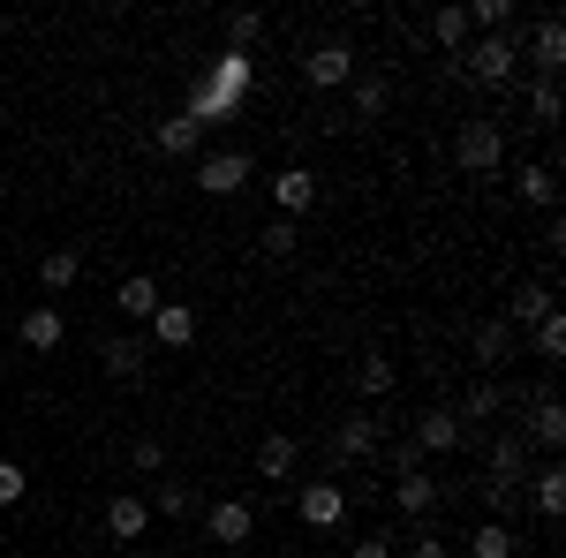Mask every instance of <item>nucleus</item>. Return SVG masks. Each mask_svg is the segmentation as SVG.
<instances>
[{
  "label": "nucleus",
  "mask_w": 566,
  "mask_h": 558,
  "mask_svg": "<svg viewBox=\"0 0 566 558\" xmlns=\"http://www.w3.org/2000/svg\"><path fill=\"white\" fill-rule=\"evenodd\" d=\"M355 558H392V536H363V544H355Z\"/></svg>",
  "instance_id": "a19ab883"
},
{
  "label": "nucleus",
  "mask_w": 566,
  "mask_h": 558,
  "mask_svg": "<svg viewBox=\"0 0 566 558\" xmlns=\"http://www.w3.org/2000/svg\"><path fill=\"white\" fill-rule=\"evenodd\" d=\"M370 453H386V423L370 408H348L333 423V461H370Z\"/></svg>",
  "instance_id": "20e7f679"
},
{
  "label": "nucleus",
  "mask_w": 566,
  "mask_h": 558,
  "mask_svg": "<svg viewBox=\"0 0 566 558\" xmlns=\"http://www.w3.org/2000/svg\"><path fill=\"white\" fill-rule=\"evenodd\" d=\"M528 122H536V129H552V122H559V84H544V76L528 84Z\"/></svg>",
  "instance_id": "f704fd0d"
},
{
  "label": "nucleus",
  "mask_w": 566,
  "mask_h": 558,
  "mask_svg": "<svg viewBox=\"0 0 566 558\" xmlns=\"http://www.w3.org/2000/svg\"><path fill=\"white\" fill-rule=\"evenodd\" d=\"M469 355H476L483 370H506V362H514V325H506V317H483L476 333H469Z\"/></svg>",
  "instance_id": "f3484780"
},
{
  "label": "nucleus",
  "mask_w": 566,
  "mask_h": 558,
  "mask_svg": "<svg viewBox=\"0 0 566 558\" xmlns=\"http://www.w3.org/2000/svg\"><path fill=\"white\" fill-rule=\"evenodd\" d=\"M408 438H416V445H423V461H431V453H461V445H469V438H476V430L461 423V415H453V408H423V415H416V430H408Z\"/></svg>",
  "instance_id": "0eeeda50"
},
{
  "label": "nucleus",
  "mask_w": 566,
  "mask_h": 558,
  "mask_svg": "<svg viewBox=\"0 0 566 558\" xmlns=\"http://www.w3.org/2000/svg\"><path fill=\"white\" fill-rule=\"evenodd\" d=\"M15 333H23V347H31V355H53V347L69 340V317H61V309H53V302H31V309H23V325H15Z\"/></svg>",
  "instance_id": "dca6fc26"
},
{
  "label": "nucleus",
  "mask_w": 566,
  "mask_h": 558,
  "mask_svg": "<svg viewBox=\"0 0 566 558\" xmlns=\"http://www.w3.org/2000/svg\"><path fill=\"white\" fill-rule=\"evenodd\" d=\"M528 69H536L544 84H559V69H566V31H559V15H536V31H528Z\"/></svg>",
  "instance_id": "9b49d317"
},
{
  "label": "nucleus",
  "mask_w": 566,
  "mask_h": 558,
  "mask_svg": "<svg viewBox=\"0 0 566 558\" xmlns=\"http://www.w3.org/2000/svg\"><path fill=\"white\" fill-rule=\"evenodd\" d=\"M483 461H491V483H528V445H522V430H499Z\"/></svg>",
  "instance_id": "a211bd4d"
},
{
  "label": "nucleus",
  "mask_w": 566,
  "mask_h": 558,
  "mask_svg": "<svg viewBox=\"0 0 566 558\" xmlns=\"http://www.w3.org/2000/svg\"><path fill=\"white\" fill-rule=\"evenodd\" d=\"M159 280H151V272H129V280H122V295H114V309H122V317H136V325H151V309H159Z\"/></svg>",
  "instance_id": "412c9836"
},
{
  "label": "nucleus",
  "mask_w": 566,
  "mask_h": 558,
  "mask_svg": "<svg viewBox=\"0 0 566 558\" xmlns=\"http://www.w3.org/2000/svg\"><path fill=\"white\" fill-rule=\"evenodd\" d=\"M453 159H461V173H499V159H506V129H499V122H461Z\"/></svg>",
  "instance_id": "7ed1b4c3"
},
{
  "label": "nucleus",
  "mask_w": 566,
  "mask_h": 558,
  "mask_svg": "<svg viewBox=\"0 0 566 558\" xmlns=\"http://www.w3.org/2000/svg\"><path fill=\"white\" fill-rule=\"evenodd\" d=\"M392 506H400L408 520H431L438 506H446V483H438L431 468H423V475H400V483H392Z\"/></svg>",
  "instance_id": "ddd939ff"
},
{
  "label": "nucleus",
  "mask_w": 566,
  "mask_h": 558,
  "mask_svg": "<svg viewBox=\"0 0 566 558\" xmlns=\"http://www.w3.org/2000/svg\"><path fill=\"white\" fill-rule=\"evenodd\" d=\"M159 347H197V309H189V302H159V309H151V355H159Z\"/></svg>",
  "instance_id": "f8f14e48"
},
{
  "label": "nucleus",
  "mask_w": 566,
  "mask_h": 558,
  "mask_svg": "<svg viewBox=\"0 0 566 558\" xmlns=\"http://www.w3.org/2000/svg\"><path fill=\"white\" fill-rule=\"evenodd\" d=\"M303 84H310V91H340V84H355V45H348V39L310 45V53H303Z\"/></svg>",
  "instance_id": "39448f33"
},
{
  "label": "nucleus",
  "mask_w": 566,
  "mask_h": 558,
  "mask_svg": "<svg viewBox=\"0 0 566 558\" xmlns=\"http://www.w3.org/2000/svg\"><path fill=\"white\" fill-rule=\"evenodd\" d=\"M408 558H453V544H446L438 528H416V544H408Z\"/></svg>",
  "instance_id": "58836bf2"
},
{
  "label": "nucleus",
  "mask_w": 566,
  "mask_h": 558,
  "mask_svg": "<svg viewBox=\"0 0 566 558\" xmlns=\"http://www.w3.org/2000/svg\"><path fill=\"white\" fill-rule=\"evenodd\" d=\"M528 347H536V362L552 370V362L566 355V317H544V325H536V340H528Z\"/></svg>",
  "instance_id": "72a5a7b5"
},
{
  "label": "nucleus",
  "mask_w": 566,
  "mask_h": 558,
  "mask_svg": "<svg viewBox=\"0 0 566 558\" xmlns=\"http://www.w3.org/2000/svg\"><path fill=\"white\" fill-rule=\"evenodd\" d=\"M469 558H522V536L506 520H483V528H469Z\"/></svg>",
  "instance_id": "5701e85b"
},
{
  "label": "nucleus",
  "mask_w": 566,
  "mask_h": 558,
  "mask_svg": "<svg viewBox=\"0 0 566 558\" xmlns=\"http://www.w3.org/2000/svg\"><path fill=\"white\" fill-rule=\"evenodd\" d=\"M76 272H84L76 250H45V257H39V287H45V295H61V287H76Z\"/></svg>",
  "instance_id": "c85d7f7f"
},
{
  "label": "nucleus",
  "mask_w": 566,
  "mask_h": 558,
  "mask_svg": "<svg viewBox=\"0 0 566 558\" xmlns=\"http://www.w3.org/2000/svg\"><path fill=\"white\" fill-rule=\"evenodd\" d=\"M98 362H106V378L136 386V378H144V362H151V340H136V333H106V340H98Z\"/></svg>",
  "instance_id": "9d476101"
},
{
  "label": "nucleus",
  "mask_w": 566,
  "mask_h": 558,
  "mask_svg": "<svg viewBox=\"0 0 566 558\" xmlns=\"http://www.w3.org/2000/svg\"><path fill=\"white\" fill-rule=\"evenodd\" d=\"M355 114H363V122H378V114H386V98H392V84L386 76H355Z\"/></svg>",
  "instance_id": "473e14b6"
},
{
  "label": "nucleus",
  "mask_w": 566,
  "mask_h": 558,
  "mask_svg": "<svg viewBox=\"0 0 566 558\" xmlns=\"http://www.w3.org/2000/svg\"><path fill=\"white\" fill-rule=\"evenodd\" d=\"M144 506H159L167 520H189L205 498H197V483H159V498H144Z\"/></svg>",
  "instance_id": "7c9ffc66"
},
{
  "label": "nucleus",
  "mask_w": 566,
  "mask_h": 558,
  "mask_svg": "<svg viewBox=\"0 0 566 558\" xmlns=\"http://www.w3.org/2000/svg\"><path fill=\"white\" fill-rule=\"evenodd\" d=\"M258 475L264 483H287V475H295V438H287V430H272L258 445Z\"/></svg>",
  "instance_id": "cd10ccee"
},
{
  "label": "nucleus",
  "mask_w": 566,
  "mask_h": 558,
  "mask_svg": "<svg viewBox=\"0 0 566 558\" xmlns=\"http://www.w3.org/2000/svg\"><path fill=\"white\" fill-rule=\"evenodd\" d=\"M250 84H258V61H250V53H219L212 69H205V91H219V98H234V106L250 98Z\"/></svg>",
  "instance_id": "4468645a"
},
{
  "label": "nucleus",
  "mask_w": 566,
  "mask_h": 558,
  "mask_svg": "<svg viewBox=\"0 0 566 558\" xmlns=\"http://www.w3.org/2000/svg\"><path fill=\"white\" fill-rule=\"evenodd\" d=\"M431 39L446 45V53H461V45L476 39V31H469V0H446V8H438V15H431Z\"/></svg>",
  "instance_id": "393cba45"
},
{
  "label": "nucleus",
  "mask_w": 566,
  "mask_h": 558,
  "mask_svg": "<svg viewBox=\"0 0 566 558\" xmlns=\"http://www.w3.org/2000/svg\"><path fill=\"white\" fill-rule=\"evenodd\" d=\"M386 461H392V483H400V475H423V445H416V438H392Z\"/></svg>",
  "instance_id": "e433bc0d"
},
{
  "label": "nucleus",
  "mask_w": 566,
  "mask_h": 558,
  "mask_svg": "<svg viewBox=\"0 0 566 558\" xmlns=\"http://www.w3.org/2000/svg\"><path fill=\"white\" fill-rule=\"evenodd\" d=\"M355 386H363V400H386V392L400 386V370H392V355H378V347H370V355L355 362Z\"/></svg>",
  "instance_id": "bb28decb"
},
{
  "label": "nucleus",
  "mask_w": 566,
  "mask_h": 558,
  "mask_svg": "<svg viewBox=\"0 0 566 558\" xmlns=\"http://www.w3.org/2000/svg\"><path fill=\"white\" fill-rule=\"evenodd\" d=\"M317 197H325V181H317L310 167H280L272 173V219H303Z\"/></svg>",
  "instance_id": "6e6552de"
},
{
  "label": "nucleus",
  "mask_w": 566,
  "mask_h": 558,
  "mask_svg": "<svg viewBox=\"0 0 566 558\" xmlns=\"http://www.w3.org/2000/svg\"><path fill=\"white\" fill-rule=\"evenodd\" d=\"M453 61H461V84L514 91V84H522V31H506V39H469Z\"/></svg>",
  "instance_id": "f257e3e1"
},
{
  "label": "nucleus",
  "mask_w": 566,
  "mask_h": 558,
  "mask_svg": "<svg viewBox=\"0 0 566 558\" xmlns=\"http://www.w3.org/2000/svg\"><path fill=\"white\" fill-rule=\"evenodd\" d=\"M23 491H31V475L15 468V461H0V506H23Z\"/></svg>",
  "instance_id": "4c0bfd02"
},
{
  "label": "nucleus",
  "mask_w": 566,
  "mask_h": 558,
  "mask_svg": "<svg viewBox=\"0 0 566 558\" xmlns=\"http://www.w3.org/2000/svg\"><path fill=\"white\" fill-rule=\"evenodd\" d=\"M499 408H506V386H499V378H476V386H469V400H461L453 415H461V423L476 430V423H491Z\"/></svg>",
  "instance_id": "b1692460"
},
{
  "label": "nucleus",
  "mask_w": 566,
  "mask_h": 558,
  "mask_svg": "<svg viewBox=\"0 0 566 558\" xmlns=\"http://www.w3.org/2000/svg\"><path fill=\"white\" fill-rule=\"evenodd\" d=\"M205 536L227 544V551H242V544L258 536V506H250V498H212V506H205Z\"/></svg>",
  "instance_id": "423d86ee"
},
{
  "label": "nucleus",
  "mask_w": 566,
  "mask_h": 558,
  "mask_svg": "<svg viewBox=\"0 0 566 558\" xmlns=\"http://www.w3.org/2000/svg\"><path fill=\"white\" fill-rule=\"evenodd\" d=\"M514 189H522V204H536V212H552V204H559V173L544 167V159L514 173Z\"/></svg>",
  "instance_id": "a878e982"
},
{
  "label": "nucleus",
  "mask_w": 566,
  "mask_h": 558,
  "mask_svg": "<svg viewBox=\"0 0 566 558\" xmlns=\"http://www.w3.org/2000/svg\"><path fill=\"white\" fill-rule=\"evenodd\" d=\"M528 506H536L544 520H559V514H566V468H559V461L528 468Z\"/></svg>",
  "instance_id": "6ab92c4d"
},
{
  "label": "nucleus",
  "mask_w": 566,
  "mask_h": 558,
  "mask_svg": "<svg viewBox=\"0 0 566 558\" xmlns=\"http://www.w3.org/2000/svg\"><path fill=\"white\" fill-rule=\"evenodd\" d=\"M514 514H522V483H491L483 475V520H506L514 528Z\"/></svg>",
  "instance_id": "c756f323"
},
{
  "label": "nucleus",
  "mask_w": 566,
  "mask_h": 558,
  "mask_svg": "<svg viewBox=\"0 0 566 558\" xmlns=\"http://www.w3.org/2000/svg\"><path fill=\"white\" fill-rule=\"evenodd\" d=\"M544 317H559V302H552V280H522V287H514V302H506V325H514V333H536V325H544Z\"/></svg>",
  "instance_id": "2eb2a0df"
},
{
  "label": "nucleus",
  "mask_w": 566,
  "mask_h": 558,
  "mask_svg": "<svg viewBox=\"0 0 566 558\" xmlns=\"http://www.w3.org/2000/svg\"><path fill=\"white\" fill-rule=\"evenodd\" d=\"M144 528H151V506H144L136 491H122V498H106V536H114V544H136Z\"/></svg>",
  "instance_id": "aec40b11"
},
{
  "label": "nucleus",
  "mask_w": 566,
  "mask_h": 558,
  "mask_svg": "<svg viewBox=\"0 0 566 558\" xmlns=\"http://www.w3.org/2000/svg\"><path fill=\"white\" fill-rule=\"evenodd\" d=\"M129 461H136L144 475H151V468H167V445H159V438H136V445H129Z\"/></svg>",
  "instance_id": "ea45409f"
},
{
  "label": "nucleus",
  "mask_w": 566,
  "mask_h": 558,
  "mask_svg": "<svg viewBox=\"0 0 566 558\" xmlns=\"http://www.w3.org/2000/svg\"><path fill=\"white\" fill-rule=\"evenodd\" d=\"M258 39H264V15H250V8H242V15H227V53H250Z\"/></svg>",
  "instance_id": "c9c22d12"
},
{
  "label": "nucleus",
  "mask_w": 566,
  "mask_h": 558,
  "mask_svg": "<svg viewBox=\"0 0 566 558\" xmlns=\"http://www.w3.org/2000/svg\"><path fill=\"white\" fill-rule=\"evenodd\" d=\"M295 242H303V227H295V219H272V227L258 234V250H264L272 264H287V257H295Z\"/></svg>",
  "instance_id": "2f4dec72"
},
{
  "label": "nucleus",
  "mask_w": 566,
  "mask_h": 558,
  "mask_svg": "<svg viewBox=\"0 0 566 558\" xmlns=\"http://www.w3.org/2000/svg\"><path fill=\"white\" fill-rule=\"evenodd\" d=\"M197 189H205V197H242V189H250V151H212V159H197Z\"/></svg>",
  "instance_id": "1a4fd4ad"
},
{
  "label": "nucleus",
  "mask_w": 566,
  "mask_h": 558,
  "mask_svg": "<svg viewBox=\"0 0 566 558\" xmlns=\"http://www.w3.org/2000/svg\"><path fill=\"white\" fill-rule=\"evenodd\" d=\"M151 144H159V159H197V151H205V129H197V122H159V129H151Z\"/></svg>",
  "instance_id": "4be33fe9"
},
{
  "label": "nucleus",
  "mask_w": 566,
  "mask_h": 558,
  "mask_svg": "<svg viewBox=\"0 0 566 558\" xmlns=\"http://www.w3.org/2000/svg\"><path fill=\"white\" fill-rule=\"evenodd\" d=\"M295 514H303V528H317V536L348 528V491H340V475H317V483H303V491H295Z\"/></svg>",
  "instance_id": "f03ea898"
}]
</instances>
